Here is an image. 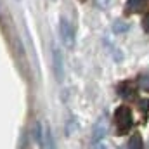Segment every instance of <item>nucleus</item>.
I'll return each mask as SVG.
<instances>
[{
    "label": "nucleus",
    "mask_w": 149,
    "mask_h": 149,
    "mask_svg": "<svg viewBox=\"0 0 149 149\" xmlns=\"http://www.w3.org/2000/svg\"><path fill=\"white\" fill-rule=\"evenodd\" d=\"M113 120H114V127H116L118 135H125L134 127V114H132V109L127 104H121L114 109Z\"/></svg>",
    "instance_id": "1"
},
{
    "label": "nucleus",
    "mask_w": 149,
    "mask_h": 149,
    "mask_svg": "<svg viewBox=\"0 0 149 149\" xmlns=\"http://www.w3.org/2000/svg\"><path fill=\"white\" fill-rule=\"evenodd\" d=\"M59 37H61V42L64 43V47L68 49L74 47V30L66 17L59 19Z\"/></svg>",
    "instance_id": "2"
},
{
    "label": "nucleus",
    "mask_w": 149,
    "mask_h": 149,
    "mask_svg": "<svg viewBox=\"0 0 149 149\" xmlns=\"http://www.w3.org/2000/svg\"><path fill=\"white\" fill-rule=\"evenodd\" d=\"M52 59H54L56 80L57 81H63V78H64V63H63V52L57 47H54V50H52Z\"/></svg>",
    "instance_id": "3"
},
{
    "label": "nucleus",
    "mask_w": 149,
    "mask_h": 149,
    "mask_svg": "<svg viewBox=\"0 0 149 149\" xmlns=\"http://www.w3.org/2000/svg\"><path fill=\"white\" fill-rule=\"evenodd\" d=\"M149 9V0H127L125 12L127 14H141Z\"/></svg>",
    "instance_id": "4"
},
{
    "label": "nucleus",
    "mask_w": 149,
    "mask_h": 149,
    "mask_svg": "<svg viewBox=\"0 0 149 149\" xmlns=\"http://www.w3.org/2000/svg\"><path fill=\"white\" fill-rule=\"evenodd\" d=\"M40 148H54V137H52V130L49 123L42 125V146Z\"/></svg>",
    "instance_id": "5"
},
{
    "label": "nucleus",
    "mask_w": 149,
    "mask_h": 149,
    "mask_svg": "<svg viewBox=\"0 0 149 149\" xmlns=\"http://www.w3.org/2000/svg\"><path fill=\"white\" fill-rule=\"evenodd\" d=\"M118 94H120L121 99H125V101H134V99L137 97V95H135V88L130 87V85H120Z\"/></svg>",
    "instance_id": "6"
},
{
    "label": "nucleus",
    "mask_w": 149,
    "mask_h": 149,
    "mask_svg": "<svg viewBox=\"0 0 149 149\" xmlns=\"http://www.w3.org/2000/svg\"><path fill=\"white\" fill-rule=\"evenodd\" d=\"M104 135H106V123H104V120H101V123H97V125L94 127L92 142H97V141H101Z\"/></svg>",
    "instance_id": "7"
},
{
    "label": "nucleus",
    "mask_w": 149,
    "mask_h": 149,
    "mask_svg": "<svg viewBox=\"0 0 149 149\" xmlns=\"http://www.w3.org/2000/svg\"><path fill=\"white\" fill-rule=\"evenodd\" d=\"M142 146H144V144H142L141 134H134V135L128 139V144H127V148H130V149H141Z\"/></svg>",
    "instance_id": "8"
},
{
    "label": "nucleus",
    "mask_w": 149,
    "mask_h": 149,
    "mask_svg": "<svg viewBox=\"0 0 149 149\" xmlns=\"http://www.w3.org/2000/svg\"><path fill=\"white\" fill-rule=\"evenodd\" d=\"M139 85H141V88H144V90H149V76H141L139 78Z\"/></svg>",
    "instance_id": "9"
},
{
    "label": "nucleus",
    "mask_w": 149,
    "mask_h": 149,
    "mask_svg": "<svg viewBox=\"0 0 149 149\" xmlns=\"http://www.w3.org/2000/svg\"><path fill=\"white\" fill-rule=\"evenodd\" d=\"M109 3H111V0H95V5H97L99 9H108Z\"/></svg>",
    "instance_id": "10"
},
{
    "label": "nucleus",
    "mask_w": 149,
    "mask_h": 149,
    "mask_svg": "<svg viewBox=\"0 0 149 149\" xmlns=\"http://www.w3.org/2000/svg\"><path fill=\"white\" fill-rule=\"evenodd\" d=\"M142 28H144V31L149 35V14L144 17V19H142Z\"/></svg>",
    "instance_id": "11"
},
{
    "label": "nucleus",
    "mask_w": 149,
    "mask_h": 149,
    "mask_svg": "<svg viewBox=\"0 0 149 149\" xmlns=\"http://www.w3.org/2000/svg\"><path fill=\"white\" fill-rule=\"evenodd\" d=\"M139 108L144 109V113H148L149 109V101H139Z\"/></svg>",
    "instance_id": "12"
}]
</instances>
